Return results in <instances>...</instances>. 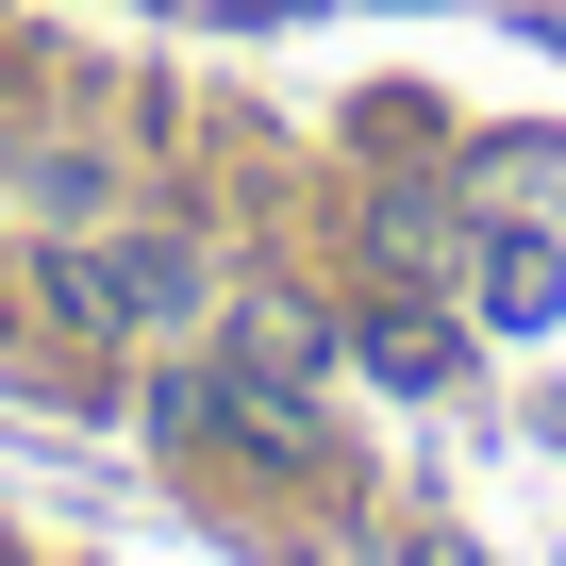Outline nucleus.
<instances>
[{
	"label": "nucleus",
	"instance_id": "f257e3e1",
	"mask_svg": "<svg viewBox=\"0 0 566 566\" xmlns=\"http://www.w3.org/2000/svg\"><path fill=\"white\" fill-rule=\"evenodd\" d=\"M51 283H67V317H101V334H167V317L200 301V266H184L167 233H101V250H67Z\"/></svg>",
	"mask_w": 566,
	"mask_h": 566
}]
</instances>
